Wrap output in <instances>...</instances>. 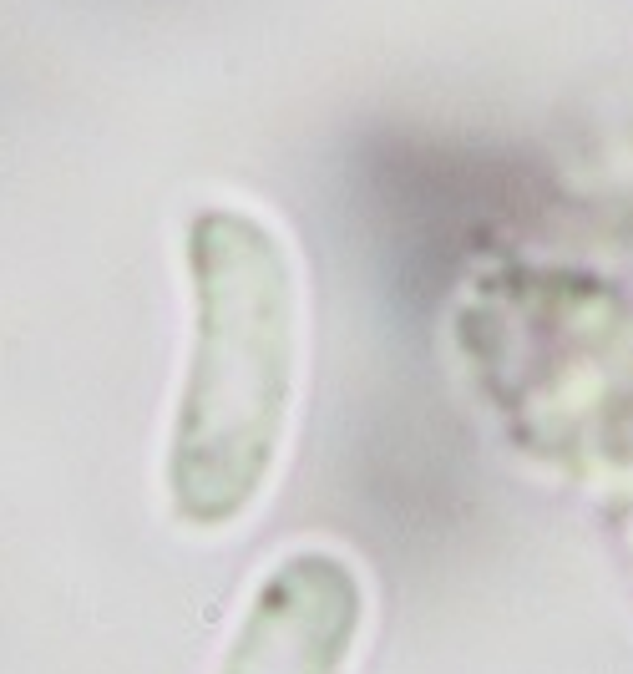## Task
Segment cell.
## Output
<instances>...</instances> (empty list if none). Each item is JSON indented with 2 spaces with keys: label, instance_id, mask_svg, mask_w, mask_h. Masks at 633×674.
<instances>
[{
  "label": "cell",
  "instance_id": "cell-1",
  "mask_svg": "<svg viewBox=\"0 0 633 674\" xmlns=\"http://www.w3.org/2000/svg\"><path fill=\"white\" fill-rule=\"evenodd\" d=\"M193 370L173 436V497L203 527L234 522L274 472L294 396L299 300L289 254L243 213L193 228Z\"/></svg>",
  "mask_w": 633,
  "mask_h": 674
},
{
  "label": "cell",
  "instance_id": "cell-2",
  "mask_svg": "<svg viewBox=\"0 0 633 674\" xmlns=\"http://www.w3.org/2000/svg\"><path fill=\"white\" fill-rule=\"evenodd\" d=\"M355 578L334 558H294L264 583L218 674H334L355 639Z\"/></svg>",
  "mask_w": 633,
  "mask_h": 674
}]
</instances>
